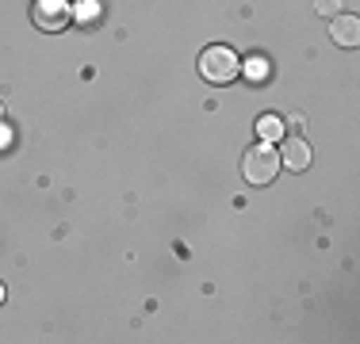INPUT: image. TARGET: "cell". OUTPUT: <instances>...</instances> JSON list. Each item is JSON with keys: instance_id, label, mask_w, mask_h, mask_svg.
<instances>
[{"instance_id": "30bf717a", "label": "cell", "mask_w": 360, "mask_h": 344, "mask_svg": "<svg viewBox=\"0 0 360 344\" xmlns=\"http://www.w3.org/2000/svg\"><path fill=\"white\" fill-rule=\"evenodd\" d=\"M0 115H4V103H0Z\"/></svg>"}, {"instance_id": "8992f818", "label": "cell", "mask_w": 360, "mask_h": 344, "mask_svg": "<svg viewBox=\"0 0 360 344\" xmlns=\"http://www.w3.org/2000/svg\"><path fill=\"white\" fill-rule=\"evenodd\" d=\"M257 138H261V142H280V138H284V119L280 115H261L257 119Z\"/></svg>"}, {"instance_id": "52a82bcc", "label": "cell", "mask_w": 360, "mask_h": 344, "mask_svg": "<svg viewBox=\"0 0 360 344\" xmlns=\"http://www.w3.org/2000/svg\"><path fill=\"white\" fill-rule=\"evenodd\" d=\"M314 8H319V15H326V20L341 15V0H314Z\"/></svg>"}, {"instance_id": "3957f363", "label": "cell", "mask_w": 360, "mask_h": 344, "mask_svg": "<svg viewBox=\"0 0 360 344\" xmlns=\"http://www.w3.org/2000/svg\"><path fill=\"white\" fill-rule=\"evenodd\" d=\"M31 20H35L39 31H62L70 23V0H35Z\"/></svg>"}, {"instance_id": "5b68a950", "label": "cell", "mask_w": 360, "mask_h": 344, "mask_svg": "<svg viewBox=\"0 0 360 344\" xmlns=\"http://www.w3.org/2000/svg\"><path fill=\"white\" fill-rule=\"evenodd\" d=\"M280 165H288V168L303 172L307 165H311V145H307L303 138H288L284 150H280Z\"/></svg>"}, {"instance_id": "277c9868", "label": "cell", "mask_w": 360, "mask_h": 344, "mask_svg": "<svg viewBox=\"0 0 360 344\" xmlns=\"http://www.w3.org/2000/svg\"><path fill=\"white\" fill-rule=\"evenodd\" d=\"M330 34H333V42H338V46L353 50L356 42H360V20H356V15H333Z\"/></svg>"}, {"instance_id": "7a4b0ae2", "label": "cell", "mask_w": 360, "mask_h": 344, "mask_svg": "<svg viewBox=\"0 0 360 344\" xmlns=\"http://www.w3.org/2000/svg\"><path fill=\"white\" fill-rule=\"evenodd\" d=\"M242 172H245V184H257V187L272 184L276 172H280V153L272 150L269 142L253 145V150H245V157H242Z\"/></svg>"}, {"instance_id": "ba28073f", "label": "cell", "mask_w": 360, "mask_h": 344, "mask_svg": "<svg viewBox=\"0 0 360 344\" xmlns=\"http://www.w3.org/2000/svg\"><path fill=\"white\" fill-rule=\"evenodd\" d=\"M96 12H100L96 4H84V8H81V20H92V15H96Z\"/></svg>"}, {"instance_id": "6da1fadb", "label": "cell", "mask_w": 360, "mask_h": 344, "mask_svg": "<svg viewBox=\"0 0 360 344\" xmlns=\"http://www.w3.org/2000/svg\"><path fill=\"white\" fill-rule=\"evenodd\" d=\"M200 73H203V81H211V84H230L242 73V62H238V54L230 46H207L200 54Z\"/></svg>"}, {"instance_id": "9c48e42d", "label": "cell", "mask_w": 360, "mask_h": 344, "mask_svg": "<svg viewBox=\"0 0 360 344\" xmlns=\"http://www.w3.org/2000/svg\"><path fill=\"white\" fill-rule=\"evenodd\" d=\"M0 303H4V287H0Z\"/></svg>"}]
</instances>
